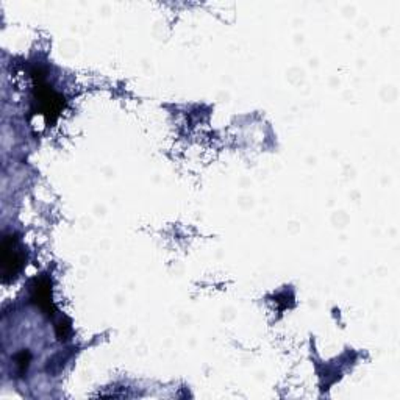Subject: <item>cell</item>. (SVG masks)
<instances>
[{"label":"cell","instance_id":"4","mask_svg":"<svg viewBox=\"0 0 400 400\" xmlns=\"http://www.w3.org/2000/svg\"><path fill=\"white\" fill-rule=\"evenodd\" d=\"M30 362H31V353L30 350H21L17 353V355L15 357V364H16V371H17V374L19 376H24L27 369H29V366H30Z\"/></svg>","mask_w":400,"mask_h":400},{"label":"cell","instance_id":"2","mask_svg":"<svg viewBox=\"0 0 400 400\" xmlns=\"http://www.w3.org/2000/svg\"><path fill=\"white\" fill-rule=\"evenodd\" d=\"M36 102L39 103V110H41L43 115L48 116V121H50V115L57 116L63 106L62 96H58L45 83L36 85Z\"/></svg>","mask_w":400,"mask_h":400},{"label":"cell","instance_id":"1","mask_svg":"<svg viewBox=\"0 0 400 400\" xmlns=\"http://www.w3.org/2000/svg\"><path fill=\"white\" fill-rule=\"evenodd\" d=\"M25 263L24 250L19 245L17 238L5 236L2 241V277L3 282L15 280Z\"/></svg>","mask_w":400,"mask_h":400},{"label":"cell","instance_id":"3","mask_svg":"<svg viewBox=\"0 0 400 400\" xmlns=\"http://www.w3.org/2000/svg\"><path fill=\"white\" fill-rule=\"evenodd\" d=\"M33 302H35L39 308L48 313L49 316L53 315L55 311V306H53L52 300V286L49 278H39L36 280L35 286H33Z\"/></svg>","mask_w":400,"mask_h":400}]
</instances>
